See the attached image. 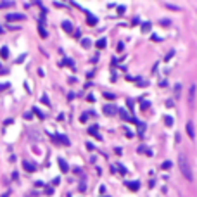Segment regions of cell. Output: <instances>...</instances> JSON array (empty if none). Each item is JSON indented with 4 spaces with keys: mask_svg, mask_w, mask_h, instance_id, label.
Wrapping results in <instances>:
<instances>
[{
    "mask_svg": "<svg viewBox=\"0 0 197 197\" xmlns=\"http://www.w3.org/2000/svg\"><path fill=\"white\" fill-rule=\"evenodd\" d=\"M71 26H73V24H71L69 21H62V28H64L66 33H71V31H73V28H71Z\"/></svg>",
    "mask_w": 197,
    "mask_h": 197,
    "instance_id": "9c48e42d",
    "label": "cell"
},
{
    "mask_svg": "<svg viewBox=\"0 0 197 197\" xmlns=\"http://www.w3.org/2000/svg\"><path fill=\"white\" fill-rule=\"evenodd\" d=\"M59 168H61L62 173H68V171H69V166H68V163H66L64 159H59Z\"/></svg>",
    "mask_w": 197,
    "mask_h": 197,
    "instance_id": "52a82bcc",
    "label": "cell"
},
{
    "mask_svg": "<svg viewBox=\"0 0 197 197\" xmlns=\"http://www.w3.org/2000/svg\"><path fill=\"white\" fill-rule=\"evenodd\" d=\"M86 149H88V151H94V145H92L90 142H88V144H86Z\"/></svg>",
    "mask_w": 197,
    "mask_h": 197,
    "instance_id": "1f68e13d",
    "label": "cell"
},
{
    "mask_svg": "<svg viewBox=\"0 0 197 197\" xmlns=\"http://www.w3.org/2000/svg\"><path fill=\"white\" fill-rule=\"evenodd\" d=\"M118 112H119V116H121L123 119H131V118H128V114H126L125 111H118Z\"/></svg>",
    "mask_w": 197,
    "mask_h": 197,
    "instance_id": "d4e9b609",
    "label": "cell"
},
{
    "mask_svg": "<svg viewBox=\"0 0 197 197\" xmlns=\"http://www.w3.org/2000/svg\"><path fill=\"white\" fill-rule=\"evenodd\" d=\"M164 123H166V126H171L173 125V118L171 116H164Z\"/></svg>",
    "mask_w": 197,
    "mask_h": 197,
    "instance_id": "2e32d148",
    "label": "cell"
},
{
    "mask_svg": "<svg viewBox=\"0 0 197 197\" xmlns=\"http://www.w3.org/2000/svg\"><path fill=\"white\" fill-rule=\"evenodd\" d=\"M88 133H92V135H94V137H95V138H97V140H100V138H102V137H100V135H98V133H97V126H92L90 130H88Z\"/></svg>",
    "mask_w": 197,
    "mask_h": 197,
    "instance_id": "8fae6325",
    "label": "cell"
},
{
    "mask_svg": "<svg viewBox=\"0 0 197 197\" xmlns=\"http://www.w3.org/2000/svg\"><path fill=\"white\" fill-rule=\"evenodd\" d=\"M138 152H140V154H144V152H147L149 156H151V154H152V152H151V151H147V149H145L144 145H142V147H138Z\"/></svg>",
    "mask_w": 197,
    "mask_h": 197,
    "instance_id": "ffe728a7",
    "label": "cell"
},
{
    "mask_svg": "<svg viewBox=\"0 0 197 197\" xmlns=\"http://www.w3.org/2000/svg\"><path fill=\"white\" fill-rule=\"evenodd\" d=\"M61 64H66V66H71V68H73V61H71V59H64Z\"/></svg>",
    "mask_w": 197,
    "mask_h": 197,
    "instance_id": "cb8c5ba5",
    "label": "cell"
},
{
    "mask_svg": "<svg viewBox=\"0 0 197 197\" xmlns=\"http://www.w3.org/2000/svg\"><path fill=\"white\" fill-rule=\"evenodd\" d=\"M107 45V42H106V38H100V40L97 42V49H104V47Z\"/></svg>",
    "mask_w": 197,
    "mask_h": 197,
    "instance_id": "5bb4252c",
    "label": "cell"
},
{
    "mask_svg": "<svg viewBox=\"0 0 197 197\" xmlns=\"http://www.w3.org/2000/svg\"><path fill=\"white\" fill-rule=\"evenodd\" d=\"M159 40H161L159 37H156V35H152V42H159Z\"/></svg>",
    "mask_w": 197,
    "mask_h": 197,
    "instance_id": "836d02e7",
    "label": "cell"
},
{
    "mask_svg": "<svg viewBox=\"0 0 197 197\" xmlns=\"http://www.w3.org/2000/svg\"><path fill=\"white\" fill-rule=\"evenodd\" d=\"M138 85H140V86H147V81H142V80H138Z\"/></svg>",
    "mask_w": 197,
    "mask_h": 197,
    "instance_id": "f546056e",
    "label": "cell"
},
{
    "mask_svg": "<svg viewBox=\"0 0 197 197\" xmlns=\"http://www.w3.org/2000/svg\"><path fill=\"white\" fill-rule=\"evenodd\" d=\"M151 23H144V24H142V31H144V33H149V31H151Z\"/></svg>",
    "mask_w": 197,
    "mask_h": 197,
    "instance_id": "9a60e30c",
    "label": "cell"
},
{
    "mask_svg": "<svg viewBox=\"0 0 197 197\" xmlns=\"http://www.w3.org/2000/svg\"><path fill=\"white\" fill-rule=\"evenodd\" d=\"M81 45L85 47V49H88L90 47V42H88V38H83V42H81Z\"/></svg>",
    "mask_w": 197,
    "mask_h": 197,
    "instance_id": "44dd1931",
    "label": "cell"
},
{
    "mask_svg": "<svg viewBox=\"0 0 197 197\" xmlns=\"http://www.w3.org/2000/svg\"><path fill=\"white\" fill-rule=\"evenodd\" d=\"M9 5H12V2H2L0 7H9Z\"/></svg>",
    "mask_w": 197,
    "mask_h": 197,
    "instance_id": "4316f807",
    "label": "cell"
},
{
    "mask_svg": "<svg viewBox=\"0 0 197 197\" xmlns=\"http://www.w3.org/2000/svg\"><path fill=\"white\" fill-rule=\"evenodd\" d=\"M126 187H128L130 190H133V192H137V190H138V187H140V183H138V182H128Z\"/></svg>",
    "mask_w": 197,
    "mask_h": 197,
    "instance_id": "ba28073f",
    "label": "cell"
},
{
    "mask_svg": "<svg viewBox=\"0 0 197 197\" xmlns=\"http://www.w3.org/2000/svg\"><path fill=\"white\" fill-rule=\"evenodd\" d=\"M33 112H35V114H37V116H38V118H40V119H43V118H45V116H43V114H42V112H40V111H38V109H37V107L33 109Z\"/></svg>",
    "mask_w": 197,
    "mask_h": 197,
    "instance_id": "603a6c76",
    "label": "cell"
},
{
    "mask_svg": "<svg viewBox=\"0 0 197 197\" xmlns=\"http://www.w3.org/2000/svg\"><path fill=\"white\" fill-rule=\"evenodd\" d=\"M118 169H119V171H121V173H123V175H125V173H126V169H125L123 166H121V164H118Z\"/></svg>",
    "mask_w": 197,
    "mask_h": 197,
    "instance_id": "83f0119b",
    "label": "cell"
},
{
    "mask_svg": "<svg viewBox=\"0 0 197 197\" xmlns=\"http://www.w3.org/2000/svg\"><path fill=\"white\" fill-rule=\"evenodd\" d=\"M149 106H151V104H149L147 100H144V102H142V109H144V111H145V109H147Z\"/></svg>",
    "mask_w": 197,
    "mask_h": 197,
    "instance_id": "484cf974",
    "label": "cell"
},
{
    "mask_svg": "<svg viewBox=\"0 0 197 197\" xmlns=\"http://www.w3.org/2000/svg\"><path fill=\"white\" fill-rule=\"evenodd\" d=\"M54 140H59V142H62L64 145H69V140L66 138L64 135H55V138H54Z\"/></svg>",
    "mask_w": 197,
    "mask_h": 197,
    "instance_id": "30bf717a",
    "label": "cell"
},
{
    "mask_svg": "<svg viewBox=\"0 0 197 197\" xmlns=\"http://www.w3.org/2000/svg\"><path fill=\"white\" fill-rule=\"evenodd\" d=\"M185 130H187V135H189L190 140L195 138V130H194V123H192V121H187V125H185Z\"/></svg>",
    "mask_w": 197,
    "mask_h": 197,
    "instance_id": "3957f363",
    "label": "cell"
},
{
    "mask_svg": "<svg viewBox=\"0 0 197 197\" xmlns=\"http://www.w3.org/2000/svg\"><path fill=\"white\" fill-rule=\"evenodd\" d=\"M88 24H97V17H94V16H88Z\"/></svg>",
    "mask_w": 197,
    "mask_h": 197,
    "instance_id": "e0dca14e",
    "label": "cell"
},
{
    "mask_svg": "<svg viewBox=\"0 0 197 197\" xmlns=\"http://www.w3.org/2000/svg\"><path fill=\"white\" fill-rule=\"evenodd\" d=\"M23 168H24L28 173H33L35 169H37V166H35L33 163H29V161H24V163H23Z\"/></svg>",
    "mask_w": 197,
    "mask_h": 197,
    "instance_id": "8992f818",
    "label": "cell"
},
{
    "mask_svg": "<svg viewBox=\"0 0 197 197\" xmlns=\"http://www.w3.org/2000/svg\"><path fill=\"white\" fill-rule=\"evenodd\" d=\"M0 55H2V59H7V57H9V49H7V47H2Z\"/></svg>",
    "mask_w": 197,
    "mask_h": 197,
    "instance_id": "4fadbf2b",
    "label": "cell"
},
{
    "mask_svg": "<svg viewBox=\"0 0 197 197\" xmlns=\"http://www.w3.org/2000/svg\"><path fill=\"white\" fill-rule=\"evenodd\" d=\"M171 168V161H164L163 163V169H169Z\"/></svg>",
    "mask_w": 197,
    "mask_h": 197,
    "instance_id": "d6986e66",
    "label": "cell"
},
{
    "mask_svg": "<svg viewBox=\"0 0 197 197\" xmlns=\"http://www.w3.org/2000/svg\"><path fill=\"white\" fill-rule=\"evenodd\" d=\"M7 86H9V85H0V92H4V90H7Z\"/></svg>",
    "mask_w": 197,
    "mask_h": 197,
    "instance_id": "d6a6232c",
    "label": "cell"
},
{
    "mask_svg": "<svg viewBox=\"0 0 197 197\" xmlns=\"http://www.w3.org/2000/svg\"><path fill=\"white\" fill-rule=\"evenodd\" d=\"M116 107L114 106H111V104H107V106H104V114L106 116H114L116 114Z\"/></svg>",
    "mask_w": 197,
    "mask_h": 197,
    "instance_id": "5b68a950",
    "label": "cell"
},
{
    "mask_svg": "<svg viewBox=\"0 0 197 197\" xmlns=\"http://www.w3.org/2000/svg\"><path fill=\"white\" fill-rule=\"evenodd\" d=\"M161 24H164V26H168V24H169V21H168V19H163V21H161Z\"/></svg>",
    "mask_w": 197,
    "mask_h": 197,
    "instance_id": "4dcf8cb0",
    "label": "cell"
},
{
    "mask_svg": "<svg viewBox=\"0 0 197 197\" xmlns=\"http://www.w3.org/2000/svg\"><path fill=\"white\" fill-rule=\"evenodd\" d=\"M195 94H197L195 85H190V88H189V106L190 107L195 106Z\"/></svg>",
    "mask_w": 197,
    "mask_h": 197,
    "instance_id": "7a4b0ae2",
    "label": "cell"
},
{
    "mask_svg": "<svg viewBox=\"0 0 197 197\" xmlns=\"http://www.w3.org/2000/svg\"><path fill=\"white\" fill-rule=\"evenodd\" d=\"M118 14H125V7L121 5V7H118Z\"/></svg>",
    "mask_w": 197,
    "mask_h": 197,
    "instance_id": "f1b7e54d",
    "label": "cell"
},
{
    "mask_svg": "<svg viewBox=\"0 0 197 197\" xmlns=\"http://www.w3.org/2000/svg\"><path fill=\"white\" fill-rule=\"evenodd\" d=\"M180 88H182L180 85H177V86H175V94H177L175 97H177V98H180Z\"/></svg>",
    "mask_w": 197,
    "mask_h": 197,
    "instance_id": "7402d4cb",
    "label": "cell"
},
{
    "mask_svg": "<svg viewBox=\"0 0 197 197\" xmlns=\"http://www.w3.org/2000/svg\"><path fill=\"white\" fill-rule=\"evenodd\" d=\"M2 197H9V192H5V194H4V195H2Z\"/></svg>",
    "mask_w": 197,
    "mask_h": 197,
    "instance_id": "e575fe53",
    "label": "cell"
},
{
    "mask_svg": "<svg viewBox=\"0 0 197 197\" xmlns=\"http://www.w3.org/2000/svg\"><path fill=\"white\" fill-rule=\"evenodd\" d=\"M38 31H40L42 38H47V31H45V28H43V21H42V23H40V26H38Z\"/></svg>",
    "mask_w": 197,
    "mask_h": 197,
    "instance_id": "7c38bea8",
    "label": "cell"
},
{
    "mask_svg": "<svg viewBox=\"0 0 197 197\" xmlns=\"http://www.w3.org/2000/svg\"><path fill=\"white\" fill-rule=\"evenodd\" d=\"M178 166H180V171H182V175H183V178H187L189 182H192L194 180L192 168H190L189 159L185 157V154H180V156H178Z\"/></svg>",
    "mask_w": 197,
    "mask_h": 197,
    "instance_id": "6da1fadb",
    "label": "cell"
},
{
    "mask_svg": "<svg viewBox=\"0 0 197 197\" xmlns=\"http://www.w3.org/2000/svg\"><path fill=\"white\" fill-rule=\"evenodd\" d=\"M104 97H106L107 100H114L116 95H114V94H109V92H106V94H104Z\"/></svg>",
    "mask_w": 197,
    "mask_h": 197,
    "instance_id": "ac0fdd59",
    "label": "cell"
},
{
    "mask_svg": "<svg viewBox=\"0 0 197 197\" xmlns=\"http://www.w3.org/2000/svg\"><path fill=\"white\" fill-rule=\"evenodd\" d=\"M5 19H7L9 23H12V21H23L24 19V14H7Z\"/></svg>",
    "mask_w": 197,
    "mask_h": 197,
    "instance_id": "277c9868",
    "label": "cell"
}]
</instances>
